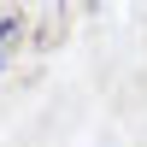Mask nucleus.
<instances>
[{"instance_id":"f257e3e1","label":"nucleus","mask_w":147,"mask_h":147,"mask_svg":"<svg viewBox=\"0 0 147 147\" xmlns=\"http://www.w3.org/2000/svg\"><path fill=\"white\" fill-rule=\"evenodd\" d=\"M18 35H24V18H0V71H6V59H12V47H18Z\"/></svg>"}]
</instances>
